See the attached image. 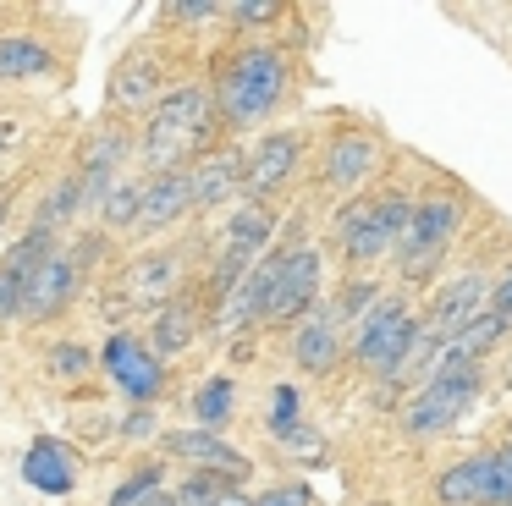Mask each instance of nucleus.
I'll use <instances>...</instances> for the list:
<instances>
[{"label": "nucleus", "mask_w": 512, "mask_h": 506, "mask_svg": "<svg viewBox=\"0 0 512 506\" xmlns=\"http://www.w3.org/2000/svg\"><path fill=\"white\" fill-rule=\"evenodd\" d=\"M287 72H292V61L276 44H243L237 55H226L221 77H215V110H221V121L237 132L259 127L281 105V94H287Z\"/></svg>", "instance_id": "f03ea898"}, {"label": "nucleus", "mask_w": 512, "mask_h": 506, "mask_svg": "<svg viewBox=\"0 0 512 506\" xmlns=\"http://www.w3.org/2000/svg\"><path fill=\"white\" fill-rule=\"evenodd\" d=\"M226 490H237V484L232 479H215V473H193V479L177 490V506H221Z\"/></svg>", "instance_id": "c756f323"}, {"label": "nucleus", "mask_w": 512, "mask_h": 506, "mask_svg": "<svg viewBox=\"0 0 512 506\" xmlns=\"http://www.w3.org/2000/svg\"><path fill=\"white\" fill-rule=\"evenodd\" d=\"M72 215H83V187H78V171L67 176V182H56L45 193V204L34 209V231H50L56 237V226H67Z\"/></svg>", "instance_id": "bb28decb"}, {"label": "nucleus", "mask_w": 512, "mask_h": 506, "mask_svg": "<svg viewBox=\"0 0 512 506\" xmlns=\"http://www.w3.org/2000/svg\"><path fill=\"white\" fill-rule=\"evenodd\" d=\"M226 17H232L237 28H259V22H276L281 6H270V0H243V6H226Z\"/></svg>", "instance_id": "f704fd0d"}, {"label": "nucleus", "mask_w": 512, "mask_h": 506, "mask_svg": "<svg viewBox=\"0 0 512 506\" xmlns=\"http://www.w3.org/2000/svg\"><path fill=\"white\" fill-rule=\"evenodd\" d=\"M270 435H276L281 446H314V429H303L298 391H292V385H276V396H270Z\"/></svg>", "instance_id": "cd10ccee"}, {"label": "nucleus", "mask_w": 512, "mask_h": 506, "mask_svg": "<svg viewBox=\"0 0 512 506\" xmlns=\"http://www.w3.org/2000/svg\"><path fill=\"white\" fill-rule=\"evenodd\" d=\"M12 138H17V127H12V121H0V149H6Z\"/></svg>", "instance_id": "79ce46f5"}, {"label": "nucleus", "mask_w": 512, "mask_h": 506, "mask_svg": "<svg viewBox=\"0 0 512 506\" xmlns=\"http://www.w3.org/2000/svg\"><path fill=\"white\" fill-rule=\"evenodd\" d=\"M0 220H6V198H0Z\"/></svg>", "instance_id": "c03bdc74"}, {"label": "nucleus", "mask_w": 512, "mask_h": 506, "mask_svg": "<svg viewBox=\"0 0 512 506\" xmlns=\"http://www.w3.org/2000/svg\"><path fill=\"white\" fill-rule=\"evenodd\" d=\"M232 396H237V380H232V374H210V380L193 391V418H199V429L221 435V424L232 418Z\"/></svg>", "instance_id": "a878e982"}, {"label": "nucleus", "mask_w": 512, "mask_h": 506, "mask_svg": "<svg viewBox=\"0 0 512 506\" xmlns=\"http://www.w3.org/2000/svg\"><path fill=\"white\" fill-rule=\"evenodd\" d=\"M138 215H144V182H116V193L105 198V209H100V226L105 231L133 226L138 231Z\"/></svg>", "instance_id": "c85d7f7f"}, {"label": "nucleus", "mask_w": 512, "mask_h": 506, "mask_svg": "<svg viewBox=\"0 0 512 506\" xmlns=\"http://www.w3.org/2000/svg\"><path fill=\"white\" fill-rule=\"evenodd\" d=\"M342 352H347V336H342L336 308H314V314L292 330V358L309 374H331L336 363H342Z\"/></svg>", "instance_id": "dca6fc26"}, {"label": "nucleus", "mask_w": 512, "mask_h": 506, "mask_svg": "<svg viewBox=\"0 0 512 506\" xmlns=\"http://www.w3.org/2000/svg\"><path fill=\"white\" fill-rule=\"evenodd\" d=\"M144 506H177V495H166V490H155V495H149V501Z\"/></svg>", "instance_id": "a19ab883"}, {"label": "nucleus", "mask_w": 512, "mask_h": 506, "mask_svg": "<svg viewBox=\"0 0 512 506\" xmlns=\"http://www.w3.org/2000/svg\"><path fill=\"white\" fill-rule=\"evenodd\" d=\"M490 308H496V314H501V319H507V325H512V270H507V275H501V281H496V297H490Z\"/></svg>", "instance_id": "58836bf2"}, {"label": "nucleus", "mask_w": 512, "mask_h": 506, "mask_svg": "<svg viewBox=\"0 0 512 506\" xmlns=\"http://www.w3.org/2000/svg\"><path fill=\"white\" fill-rule=\"evenodd\" d=\"M237 187H248V154H237V149H210L199 165H193V209L232 204Z\"/></svg>", "instance_id": "a211bd4d"}, {"label": "nucleus", "mask_w": 512, "mask_h": 506, "mask_svg": "<svg viewBox=\"0 0 512 506\" xmlns=\"http://www.w3.org/2000/svg\"><path fill=\"white\" fill-rule=\"evenodd\" d=\"M122 303H133V308H166V303H177V297H188V259H182L177 248H149V253H138L133 264L122 270Z\"/></svg>", "instance_id": "6e6552de"}, {"label": "nucleus", "mask_w": 512, "mask_h": 506, "mask_svg": "<svg viewBox=\"0 0 512 506\" xmlns=\"http://www.w3.org/2000/svg\"><path fill=\"white\" fill-rule=\"evenodd\" d=\"M507 330H512V325L496 314V308H490V314H479L474 325H468L463 336H457L452 347H446V358H441V363H479V369H485V352L496 347V341L507 336Z\"/></svg>", "instance_id": "393cba45"}, {"label": "nucleus", "mask_w": 512, "mask_h": 506, "mask_svg": "<svg viewBox=\"0 0 512 506\" xmlns=\"http://www.w3.org/2000/svg\"><path fill=\"white\" fill-rule=\"evenodd\" d=\"M314 308H320V253H314L309 242H298V248H281L265 325H276V319H298V325H303Z\"/></svg>", "instance_id": "1a4fd4ad"}, {"label": "nucleus", "mask_w": 512, "mask_h": 506, "mask_svg": "<svg viewBox=\"0 0 512 506\" xmlns=\"http://www.w3.org/2000/svg\"><path fill=\"white\" fill-rule=\"evenodd\" d=\"M479 380H485L479 363H441L435 380H424L419 391L408 396V407H402V435L430 440V435H441V429H452L457 418L468 413V402L479 396Z\"/></svg>", "instance_id": "20e7f679"}, {"label": "nucleus", "mask_w": 512, "mask_h": 506, "mask_svg": "<svg viewBox=\"0 0 512 506\" xmlns=\"http://www.w3.org/2000/svg\"><path fill=\"white\" fill-rule=\"evenodd\" d=\"M375 303H380V286L375 281H347L342 297H336V319H353V325H358Z\"/></svg>", "instance_id": "7c9ffc66"}, {"label": "nucleus", "mask_w": 512, "mask_h": 506, "mask_svg": "<svg viewBox=\"0 0 512 506\" xmlns=\"http://www.w3.org/2000/svg\"><path fill=\"white\" fill-rule=\"evenodd\" d=\"M204 330V303L199 297H177V303H166L155 319H149V347L160 352V358H177V352L193 347V336Z\"/></svg>", "instance_id": "412c9836"}, {"label": "nucleus", "mask_w": 512, "mask_h": 506, "mask_svg": "<svg viewBox=\"0 0 512 506\" xmlns=\"http://www.w3.org/2000/svg\"><path fill=\"white\" fill-rule=\"evenodd\" d=\"M23 303H28V286L0 264V325H6V319H23Z\"/></svg>", "instance_id": "72a5a7b5"}, {"label": "nucleus", "mask_w": 512, "mask_h": 506, "mask_svg": "<svg viewBox=\"0 0 512 506\" xmlns=\"http://www.w3.org/2000/svg\"><path fill=\"white\" fill-rule=\"evenodd\" d=\"M56 72V55L34 39V33H6L0 39V83H34V77Z\"/></svg>", "instance_id": "5701e85b"}, {"label": "nucleus", "mask_w": 512, "mask_h": 506, "mask_svg": "<svg viewBox=\"0 0 512 506\" xmlns=\"http://www.w3.org/2000/svg\"><path fill=\"white\" fill-rule=\"evenodd\" d=\"M259 506H314V490L292 479V484H276V490H265V495H259Z\"/></svg>", "instance_id": "c9c22d12"}, {"label": "nucleus", "mask_w": 512, "mask_h": 506, "mask_svg": "<svg viewBox=\"0 0 512 506\" xmlns=\"http://www.w3.org/2000/svg\"><path fill=\"white\" fill-rule=\"evenodd\" d=\"M171 17H177V22H210V17H226V6H210V0H182V6H171Z\"/></svg>", "instance_id": "4c0bfd02"}, {"label": "nucleus", "mask_w": 512, "mask_h": 506, "mask_svg": "<svg viewBox=\"0 0 512 506\" xmlns=\"http://www.w3.org/2000/svg\"><path fill=\"white\" fill-rule=\"evenodd\" d=\"M501 385H507V391H512V358H507V374H501Z\"/></svg>", "instance_id": "37998d69"}, {"label": "nucleus", "mask_w": 512, "mask_h": 506, "mask_svg": "<svg viewBox=\"0 0 512 506\" xmlns=\"http://www.w3.org/2000/svg\"><path fill=\"white\" fill-rule=\"evenodd\" d=\"M270 231H276V215H270V204H237L232 226H226L221 248H215V275H210V303L215 297H226L237 281H243L248 270H254L259 259H265L270 248Z\"/></svg>", "instance_id": "423d86ee"}, {"label": "nucleus", "mask_w": 512, "mask_h": 506, "mask_svg": "<svg viewBox=\"0 0 512 506\" xmlns=\"http://www.w3.org/2000/svg\"><path fill=\"white\" fill-rule=\"evenodd\" d=\"M457 220H463V198H457V193L419 198L413 226H408V237H402V248H397L402 281H430V275L441 270L446 248H452V237H457Z\"/></svg>", "instance_id": "39448f33"}, {"label": "nucleus", "mask_w": 512, "mask_h": 506, "mask_svg": "<svg viewBox=\"0 0 512 506\" xmlns=\"http://www.w3.org/2000/svg\"><path fill=\"white\" fill-rule=\"evenodd\" d=\"M413 325H419V319L408 314V303H402V297H380V303L369 308L353 330H347V352H353L358 369L386 374L391 363L402 358V347L413 341Z\"/></svg>", "instance_id": "0eeeda50"}, {"label": "nucleus", "mask_w": 512, "mask_h": 506, "mask_svg": "<svg viewBox=\"0 0 512 506\" xmlns=\"http://www.w3.org/2000/svg\"><path fill=\"white\" fill-rule=\"evenodd\" d=\"M221 506H259V495H243V490H226Z\"/></svg>", "instance_id": "ea45409f"}, {"label": "nucleus", "mask_w": 512, "mask_h": 506, "mask_svg": "<svg viewBox=\"0 0 512 506\" xmlns=\"http://www.w3.org/2000/svg\"><path fill=\"white\" fill-rule=\"evenodd\" d=\"M89 363H94V358L78 347V341H61V347L45 352V369L61 374V380H78V374H89Z\"/></svg>", "instance_id": "473e14b6"}, {"label": "nucleus", "mask_w": 512, "mask_h": 506, "mask_svg": "<svg viewBox=\"0 0 512 506\" xmlns=\"http://www.w3.org/2000/svg\"><path fill=\"white\" fill-rule=\"evenodd\" d=\"M160 66L155 61H127L122 72L111 77V105L116 110H155L160 105Z\"/></svg>", "instance_id": "b1692460"}, {"label": "nucleus", "mask_w": 512, "mask_h": 506, "mask_svg": "<svg viewBox=\"0 0 512 506\" xmlns=\"http://www.w3.org/2000/svg\"><path fill=\"white\" fill-rule=\"evenodd\" d=\"M490 297H496V286H490L485 275H463V281H452L441 297H435L430 314H424V325H430L435 341H441V352L452 347L479 314H490Z\"/></svg>", "instance_id": "f8f14e48"}, {"label": "nucleus", "mask_w": 512, "mask_h": 506, "mask_svg": "<svg viewBox=\"0 0 512 506\" xmlns=\"http://www.w3.org/2000/svg\"><path fill=\"white\" fill-rule=\"evenodd\" d=\"M78 451L67 446V440L56 435H39L34 446L23 451V479L34 484L39 495H72V484H78Z\"/></svg>", "instance_id": "f3484780"}, {"label": "nucleus", "mask_w": 512, "mask_h": 506, "mask_svg": "<svg viewBox=\"0 0 512 506\" xmlns=\"http://www.w3.org/2000/svg\"><path fill=\"white\" fill-rule=\"evenodd\" d=\"M160 446H166L171 457L193 462V473H215V479H232V484L254 473V462L237 446H226L221 435H210V429H171V435H160Z\"/></svg>", "instance_id": "ddd939ff"}, {"label": "nucleus", "mask_w": 512, "mask_h": 506, "mask_svg": "<svg viewBox=\"0 0 512 506\" xmlns=\"http://www.w3.org/2000/svg\"><path fill=\"white\" fill-rule=\"evenodd\" d=\"M155 490H160V468L149 462V468H138V473H133V479H122V484H116V495H111L105 506H144Z\"/></svg>", "instance_id": "2f4dec72"}, {"label": "nucleus", "mask_w": 512, "mask_h": 506, "mask_svg": "<svg viewBox=\"0 0 512 506\" xmlns=\"http://www.w3.org/2000/svg\"><path fill=\"white\" fill-rule=\"evenodd\" d=\"M78 259H72V248H56L45 264H39L34 275H28V303H23V319L28 325H45V319H56L61 308L72 303V292H78Z\"/></svg>", "instance_id": "4468645a"}, {"label": "nucleus", "mask_w": 512, "mask_h": 506, "mask_svg": "<svg viewBox=\"0 0 512 506\" xmlns=\"http://www.w3.org/2000/svg\"><path fill=\"white\" fill-rule=\"evenodd\" d=\"M215 121H221V110H215L210 88H199V83L171 88V94L149 110L144 143H138L144 160H149V171L155 176L160 171H193L215 143Z\"/></svg>", "instance_id": "f257e3e1"}, {"label": "nucleus", "mask_w": 512, "mask_h": 506, "mask_svg": "<svg viewBox=\"0 0 512 506\" xmlns=\"http://www.w3.org/2000/svg\"><path fill=\"white\" fill-rule=\"evenodd\" d=\"M298 160H303V132H270V138L248 154V187L243 193L254 198V204H265L270 193L287 187V176L298 171Z\"/></svg>", "instance_id": "2eb2a0df"}, {"label": "nucleus", "mask_w": 512, "mask_h": 506, "mask_svg": "<svg viewBox=\"0 0 512 506\" xmlns=\"http://www.w3.org/2000/svg\"><path fill=\"white\" fill-rule=\"evenodd\" d=\"M122 435H127V440H155V435H160L155 407H133V413L122 418Z\"/></svg>", "instance_id": "e433bc0d"}, {"label": "nucleus", "mask_w": 512, "mask_h": 506, "mask_svg": "<svg viewBox=\"0 0 512 506\" xmlns=\"http://www.w3.org/2000/svg\"><path fill=\"white\" fill-rule=\"evenodd\" d=\"M435 501L441 506H490V451L485 457H463L435 479Z\"/></svg>", "instance_id": "4be33fe9"}, {"label": "nucleus", "mask_w": 512, "mask_h": 506, "mask_svg": "<svg viewBox=\"0 0 512 506\" xmlns=\"http://www.w3.org/2000/svg\"><path fill=\"white\" fill-rule=\"evenodd\" d=\"M193 209V171H160L144 182V215H138V231H166L177 226Z\"/></svg>", "instance_id": "6ab92c4d"}, {"label": "nucleus", "mask_w": 512, "mask_h": 506, "mask_svg": "<svg viewBox=\"0 0 512 506\" xmlns=\"http://www.w3.org/2000/svg\"><path fill=\"white\" fill-rule=\"evenodd\" d=\"M133 154V132L122 127V121H105L100 132H94L89 143H83L78 154V187H83V209H94L100 215L105 198L116 193V171H122V160Z\"/></svg>", "instance_id": "9b49d317"}, {"label": "nucleus", "mask_w": 512, "mask_h": 506, "mask_svg": "<svg viewBox=\"0 0 512 506\" xmlns=\"http://www.w3.org/2000/svg\"><path fill=\"white\" fill-rule=\"evenodd\" d=\"M413 198L408 193H380V198H358V204L342 209V253L353 270H364V264L386 259V253L402 248V237H408L413 226Z\"/></svg>", "instance_id": "7ed1b4c3"}, {"label": "nucleus", "mask_w": 512, "mask_h": 506, "mask_svg": "<svg viewBox=\"0 0 512 506\" xmlns=\"http://www.w3.org/2000/svg\"><path fill=\"white\" fill-rule=\"evenodd\" d=\"M375 165H380V143L369 138V132H336V138L325 143L320 176L331 187H358V182H369Z\"/></svg>", "instance_id": "aec40b11"}, {"label": "nucleus", "mask_w": 512, "mask_h": 506, "mask_svg": "<svg viewBox=\"0 0 512 506\" xmlns=\"http://www.w3.org/2000/svg\"><path fill=\"white\" fill-rule=\"evenodd\" d=\"M100 363H105V374H111V380L122 385V396H133L138 407H144V402H155V396H160V385H166V358H160V352L149 347V341L127 336V330L105 336Z\"/></svg>", "instance_id": "9d476101"}]
</instances>
